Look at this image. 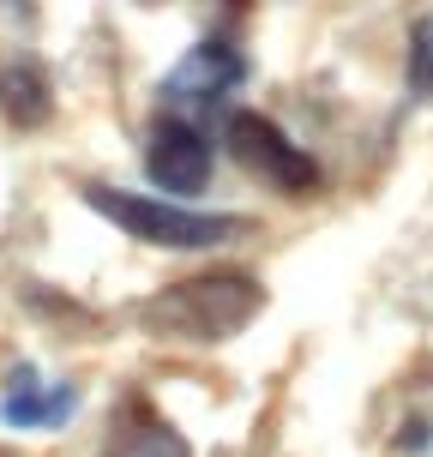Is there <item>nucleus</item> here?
<instances>
[{
    "label": "nucleus",
    "instance_id": "20e7f679",
    "mask_svg": "<svg viewBox=\"0 0 433 457\" xmlns=\"http://www.w3.org/2000/svg\"><path fill=\"white\" fill-rule=\"evenodd\" d=\"M247 79V61H241V48L223 43V37H211V43H193L181 54V67L162 79V103L169 114H187V109H217L235 85Z\"/></svg>",
    "mask_w": 433,
    "mask_h": 457
},
{
    "label": "nucleus",
    "instance_id": "f257e3e1",
    "mask_svg": "<svg viewBox=\"0 0 433 457\" xmlns=\"http://www.w3.org/2000/svg\"><path fill=\"white\" fill-rule=\"evenodd\" d=\"M253 313H259V283H253V277H235V271L175 283L162 301L145 307V320L157 325L162 337H181V343H223V337H235Z\"/></svg>",
    "mask_w": 433,
    "mask_h": 457
},
{
    "label": "nucleus",
    "instance_id": "0eeeda50",
    "mask_svg": "<svg viewBox=\"0 0 433 457\" xmlns=\"http://www.w3.org/2000/svg\"><path fill=\"white\" fill-rule=\"evenodd\" d=\"M0 109L12 127H43L48 120V85L37 67H6L0 72Z\"/></svg>",
    "mask_w": 433,
    "mask_h": 457
},
{
    "label": "nucleus",
    "instance_id": "39448f33",
    "mask_svg": "<svg viewBox=\"0 0 433 457\" xmlns=\"http://www.w3.org/2000/svg\"><path fill=\"white\" fill-rule=\"evenodd\" d=\"M145 175L162 193H205L211 181V145L187 114H162L145 133Z\"/></svg>",
    "mask_w": 433,
    "mask_h": 457
},
{
    "label": "nucleus",
    "instance_id": "6e6552de",
    "mask_svg": "<svg viewBox=\"0 0 433 457\" xmlns=\"http://www.w3.org/2000/svg\"><path fill=\"white\" fill-rule=\"evenodd\" d=\"M410 91L433 103V12L415 19V30H410Z\"/></svg>",
    "mask_w": 433,
    "mask_h": 457
},
{
    "label": "nucleus",
    "instance_id": "423d86ee",
    "mask_svg": "<svg viewBox=\"0 0 433 457\" xmlns=\"http://www.w3.org/2000/svg\"><path fill=\"white\" fill-rule=\"evenodd\" d=\"M72 410H79V391L72 386H30V373H19L12 391H6V403H0V415L12 428H61Z\"/></svg>",
    "mask_w": 433,
    "mask_h": 457
},
{
    "label": "nucleus",
    "instance_id": "7ed1b4c3",
    "mask_svg": "<svg viewBox=\"0 0 433 457\" xmlns=\"http://www.w3.org/2000/svg\"><path fill=\"white\" fill-rule=\"evenodd\" d=\"M229 151H235V162L247 175H259L277 193H313L320 187V162L307 157L277 120H265V114H253V109L229 114Z\"/></svg>",
    "mask_w": 433,
    "mask_h": 457
},
{
    "label": "nucleus",
    "instance_id": "f03ea898",
    "mask_svg": "<svg viewBox=\"0 0 433 457\" xmlns=\"http://www.w3.org/2000/svg\"><path fill=\"white\" fill-rule=\"evenodd\" d=\"M85 205L103 211L114 228H127L145 247H217L229 235H241V217H217V211H187L169 205V199H151V193H121V187H85Z\"/></svg>",
    "mask_w": 433,
    "mask_h": 457
},
{
    "label": "nucleus",
    "instance_id": "1a4fd4ad",
    "mask_svg": "<svg viewBox=\"0 0 433 457\" xmlns=\"http://www.w3.org/2000/svg\"><path fill=\"white\" fill-rule=\"evenodd\" d=\"M121 457H187V445L169 428H145V434H133V452H121Z\"/></svg>",
    "mask_w": 433,
    "mask_h": 457
},
{
    "label": "nucleus",
    "instance_id": "9d476101",
    "mask_svg": "<svg viewBox=\"0 0 433 457\" xmlns=\"http://www.w3.org/2000/svg\"><path fill=\"white\" fill-rule=\"evenodd\" d=\"M0 457H12V452H0Z\"/></svg>",
    "mask_w": 433,
    "mask_h": 457
}]
</instances>
